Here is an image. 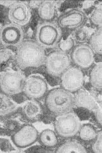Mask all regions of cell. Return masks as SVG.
I'll list each match as a JSON object with an SVG mask.
<instances>
[{
    "mask_svg": "<svg viewBox=\"0 0 102 153\" xmlns=\"http://www.w3.org/2000/svg\"><path fill=\"white\" fill-rule=\"evenodd\" d=\"M94 1H85L83 3V7L85 9H88L93 5Z\"/></svg>",
    "mask_w": 102,
    "mask_h": 153,
    "instance_id": "f1b7e54d",
    "label": "cell"
},
{
    "mask_svg": "<svg viewBox=\"0 0 102 153\" xmlns=\"http://www.w3.org/2000/svg\"><path fill=\"white\" fill-rule=\"evenodd\" d=\"M24 38L22 27L15 24H7L0 30V41L5 46L18 47Z\"/></svg>",
    "mask_w": 102,
    "mask_h": 153,
    "instance_id": "7c38bea8",
    "label": "cell"
},
{
    "mask_svg": "<svg viewBox=\"0 0 102 153\" xmlns=\"http://www.w3.org/2000/svg\"><path fill=\"white\" fill-rule=\"evenodd\" d=\"M79 138L85 142H91L96 138L98 132L96 128L90 124L80 126L78 132Z\"/></svg>",
    "mask_w": 102,
    "mask_h": 153,
    "instance_id": "7402d4cb",
    "label": "cell"
},
{
    "mask_svg": "<svg viewBox=\"0 0 102 153\" xmlns=\"http://www.w3.org/2000/svg\"><path fill=\"white\" fill-rule=\"evenodd\" d=\"M38 13L40 19L44 22H53L57 17L58 11L53 1H41L38 6Z\"/></svg>",
    "mask_w": 102,
    "mask_h": 153,
    "instance_id": "9a60e30c",
    "label": "cell"
},
{
    "mask_svg": "<svg viewBox=\"0 0 102 153\" xmlns=\"http://www.w3.org/2000/svg\"><path fill=\"white\" fill-rule=\"evenodd\" d=\"M16 1H0V4L5 6L10 7Z\"/></svg>",
    "mask_w": 102,
    "mask_h": 153,
    "instance_id": "f546056e",
    "label": "cell"
},
{
    "mask_svg": "<svg viewBox=\"0 0 102 153\" xmlns=\"http://www.w3.org/2000/svg\"><path fill=\"white\" fill-rule=\"evenodd\" d=\"M44 63L48 73L58 77L71 66L72 62L68 53L59 50L47 55Z\"/></svg>",
    "mask_w": 102,
    "mask_h": 153,
    "instance_id": "5b68a950",
    "label": "cell"
},
{
    "mask_svg": "<svg viewBox=\"0 0 102 153\" xmlns=\"http://www.w3.org/2000/svg\"><path fill=\"white\" fill-rule=\"evenodd\" d=\"M102 131L98 132L96 138L93 140L92 150L94 153H101L102 152Z\"/></svg>",
    "mask_w": 102,
    "mask_h": 153,
    "instance_id": "484cf974",
    "label": "cell"
},
{
    "mask_svg": "<svg viewBox=\"0 0 102 153\" xmlns=\"http://www.w3.org/2000/svg\"><path fill=\"white\" fill-rule=\"evenodd\" d=\"M31 17L30 9L25 2L16 1L9 7L8 18L12 24L25 26L30 22Z\"/></svg>",
    "mask_w": 102,
    "mask_h": 153,
    "instance_id": "8fae6325",
    "label": "cell"
},
{
    "mask_svg": "<svg viewBox=\"0 0 102 153\" xmlns=\"http://www.w3.org/2000/svg\"><path fill=\"white\" fill-rule=\"evenodd\" d=\"M101 6L98 7L93 11L89 17L90 22L97 28L102 27V10Z\"/></svg>",
    "mask_w": 102,
    "mask_h": 153,
    "instance_id": "603a6c76",
    "label": "cell"
},
{
    "mask_svg": "<svg viewBox=\"0 0 102 153\" xmlns=\"http://www.w3.org/2000/svg\"><path fill=\"white\" fill-rule=\"evenodd\" d=\"M39 139L42 145L47 148H53L58 144V136L55 132L51 129L43 130L39 135Z\"/></svg>",
    "mask_w": 102,
    "mask_h": 153,
    "instance_id": "d6986e66",
    "label": "cell"
},
{
    "mask_svg": "<svg viewBox=\"0 0 102 153\" xmlns=\"http://www.w3.org/2000/svg\"><path fill=\"white\" fill-rule=\"evenodd\" d=\"M93 113L97 123L101 126L102 125V110L101 108L97 109Z\"/></svg>",
    "mask_w": 102,
    "mask_h": 153,
    "instance_id": "83f0119b",
    "label": "cell"
},
{
    "mask_svg": "<svg viewBox=\"0 0 102 153\" xmlns=\"http://www.w3.org/2000/svg\"><path fill=\"white\" fill-rule=\"evenodd\" d=\"M36 42L45 48H52L58 45L63 37V30L54 22H43L36 31Z\"/></svg>",
    "mask_w": 102,
    "mask_h": 153,
    "instance_id": "3957f363",
    "label": "cell"
},
{
    "mask_svg": "<svg viewBox=\"0 0 102 153\" xmlns=\"http://www.w3.org/2000/svg\"><path fill=\"white\" fill-rule=\"evenodd\" d=\"M95 53L88 44H79L72 51L71 62L80 69L91 68L95 62Z\"/></svg>",
    "mask_w": 102,
    "mask_h": 153,
    "instance_id": "30bf717a",
    "label": "cell"
},
{
    "mask_svg": "<svg viewBox=\"0 0 102 153\" xmlns=\"http://www.w3.org/2000/svg\"><path fill=\"white\" fill-rule=\"evenodd\" d=\"M102 62L93 66L90 72V82L93 87L98 91L102 90Z\"/></svg>",
    "mask_w": 102,
    "mask_h": 153,
    "instance_id": "ac0fdd59",
    "label": "cell"
},
{
    "mask_svg": "<svg viewBox=\"0 0 102 153\" xmlns=\"http://www.w3.org/2000/svg\"><path fill=\"white\" fill-rule=\"evenodd\" d=\"M25 79L20 72L7 70L0 74V90L9 96L19 94L22 92Z\"/></svg>",
    "mask_w": 102,
    "mask_h": 153,
    "instance_id": "8992f818",
    "label": "cell"
},
{
    "mask_svg": "<svg viewBox=\"0 0 102 153\" xmlns=\"http://www.w3.org/2000/svg\"><path fill=\"white\" fill-rule=\"evenodd\" d=\"M102 27L97 28L88 40L90 47L95 54L98 55H102Z\"/></svg>",
    "mask_w": 102,
    "mask_h": 153,
    "instance_id": "44dd1931",
    "label": "cell"
},
{
    "mask_svg": "<svg viewBox=\"0 0 102 153\" xmlns=\"http://www.w3.org/2000/svg\"><path fill=\"white\" fill-rule=\"evenodd\" d=\"M62 88L71 93H75L82 88L85 76L82 69L76 66H70L60 76Z\"/></svg>",
    "mask_w": 102,
    "mask_h": 153,
    "instance_id": "ba28073f",
    "label": "cell"
},
{
    "mask_svg": "<svg viewBox=\"0 0 102 153\" xmlns=\"http://www.w3.org/2000/svg\"><path fill=\"white\" fill-rule=\"evenodd\" d=\"M15 56V53L13 51L9 48L0 51V65L9 60Z\"/></svg>",
    "mask_w": 102,
    "mask_h": 153,
    "instance_id": "4316f807",
    "label": "cell"
},
{
    "mask_svg": "<svg viewBox=\"0 0 102 153\" xmlns=\"http://www.w3.org/2000/svg\"><path fill=\"white\" fill-rule=\"evenodd\" d=\"M39 132L34 126L26 124L12 136V141L18 148H25L34 143L39 139Z\"/></svg>",
    "mask_w": 102,
    "mask_h": 153,
    "instance_id": "4fadbf2b",
    "label": "cell"
},
{
    "mask_svg": "<svg viewBox=\"0 0 102 153\" xmlns=\"http://www.w3.org/2000/svg\"><path fill=\"white\" fill-rule=\"evenodd\" d=\"M56 153H87V149L84 145L76 141H69L60 145Z\"/></svg>",
    "mask_w": 102,
    "mask_h": 153,
    "instance_id": "ffe728a7",
    "label": "cell"
},
{
    "mask_svg": "<svg viewBox=\"0 0 102 153\" xmlns=\"http://www.w3.org/2000/svg\"><path fill=\"white\" fill-rule=\"evenodd\" d=\"M74 107L86 108L93 112L100 108L93 96L83 88L74 94Z\"/></svg>",
    "mask_w": 102,
    "mask_h": 153,
    "instance_id": "5bb4252c",
    "label": "cell"
},
{
    "mask_svg": "<svg viewBox=\"0 0 102 153\" xmlns=\"http://www.w3.org/2000/svg\"><path fill=\"white\" fill-rule=\"evenodd\" d=\"M87 16L79 9H73L65 12L59 17L57 24L62 30H77L82 28L87 22Z\"/></svg>",
    "mask_w": 102,
    "mask_h": 153,
    "instance_id": "9c48e42d",
    "label": "cell"
},
{
    "mask_svg": "<svg viewBox=\"0 0 102 153\" xmlns=\"http://www.w3.org/2000/svg\"><path fill=\"white\" fill-rule=\"evenodd\" d=\"M75 41L71 36H69L66 40H62L58 44L60 51L68 53L72 51L75 47Z\"/></svg>",
    "mask_w": 102,
    "mask_h": 153,
    "instance_id": "cb8c5ba5",
    "label": "cell"
},
{
    "mask_svg": "<svg viewBox=\"0 0 102 153\" xmlns=\"http://www.w3.org/2000/svg\"><path fill=\"white\" fill-rule=\"evenodd\" d=\"M45 102L51 113L62 115L70 112L74 107V94L62 88H54L47 93Z\"/></svg>",
    "mask_w": 102,
    "mask_h": 153,
    "instance_id": "7a4b0ae2",
    "label": "cell"
},
{
    "mask_svg": "<svg viewBox=\"0 0 102 153\" xmlns=\"http://www.w3.org/2000/svg\"><path fill=\"white\" fill-rule=\"evenodd\" d=\"M24 116L30 121L38 120L43 114V109L38 100H30L23 106Z\"/></svg>",
    "mask_w": 102,
    "mask_h": 153,
    "instance_id": "2e32d148",
    "label": "cell"
},
{
    "mask_svg": "<svg viewBox=\"0 0 102 153\" xmlns=\"http://www.w3.org/2000/svg\"><path fill=\"white\" fill-rule=\"evenodd\" d=\"M46 56L44 48L31 40L23 41L17 47L15 54L16 64L23 70L39 67L44 63Z\"/></svg>",
    "mask_w": 102,
    "mask_h": 153,
    "instance_id": "6da1fadb",
    "label": "cell"
},
{
    "mask_svg": "<svg viewBox=\"0 0 102 153\" xmlns=\"http://www.w3.org/2000/svg\"><path fill=\"white\" fill-rule=\"evenodd\" d=\"M56 134L61 137L69 138L78 133L80 127L79 119L74 113H67L58 115L55 121Z\"/></svg>",
    "mask_w": 102,
    "mask_h": 153,
    "instance_id": "277c9868",
    "label": "cell"
},
{
    "mask_svg": "<svg viewBox=\"0 0 102 153\" xmlns=\"http://www.w3.org/2000/svg\"><path fill=\"white\" fill-rule=\"evenodd\" d=\"M88 32L84 28H79L76 30L74 33V41L79 44H84L88 41L89 39Z\"/></svg>",
    "mask_w": 102,
    "mask_h": 153,
    "instance_id": "d4e9b609",
    "label": "cell"
},
{
    "mask_svg": "<svg viewBox=\"0 0 102 153\" xmlns=\"http://www.w3.org/2000/svg\"><path fill=\"white\" fill-rule=\"evenodd\" d=\"M48 89V84L43 77L31 75L25 80L22 92L30 100H39L46 96Z\"/></svg>",
    "mask_w": 102,
    "mask_h": 153,
    "instance_id": "52a82bcc",
    "label": "cell"
},
{
    "mask_svg": "<svg viewBox=\"0 0 102 153\" xmlns=\"http://www.w3.org/2000/svg\"><path fill=\"white\" fill-rule=\"evenodd\" d=\"M19 108L17 102L10 96L0 91V117H5L14 113Z\"/></svg>",
    "mask_w": 102,
    "mask_h": 153,
    "instance_id": "e0dca14e",
    "label": "cell"
}]
</instances>
